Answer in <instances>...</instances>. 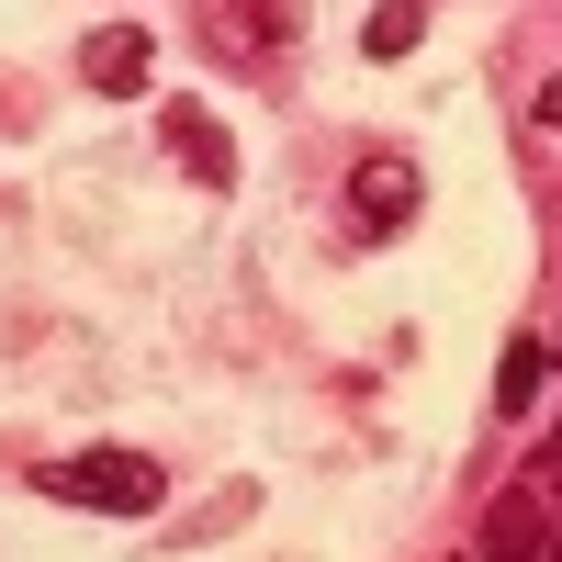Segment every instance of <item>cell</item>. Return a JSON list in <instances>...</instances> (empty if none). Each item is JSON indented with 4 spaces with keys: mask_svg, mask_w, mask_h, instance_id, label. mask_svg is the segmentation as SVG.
Here are the masks:
<instances>
[{
    "mask_svg": "<svg viewBox=\"0 0 562 562\" xmlns=\"http://www.w3.org/2000/svg\"><path fill=\"white\" fill-rule=\"evenodd\" d=\"M169 158L192 169V180H214V192L237 180V147H225V124H214L203 102H169Z\"/></svg>",
    "mask_w": 562,
    "mask_h": 562,
    "instance_id": "5b68a950",
    "label": "cell"
},
{
    "mask_svg": "<svg viewBox=\"0 0 562 562\" xmlns=\"http://www.w3.org/2000/svg\"><path fill=\"white\" fill-rule=\"evenodd\" d=\"M529 113H540V124H551V135H562V79H551V90H540V102H529Z\"/></svg>",
    "mask_w": 562,
    "mask_h": 562,
    "instance_id": "9c48e42d",
    "label": "cell"
},
{
    "mask_svg": "<svg viewBox=\"0 0 562 562\" xmlns=\"http://www.w3.org/2000/svg\"><path fill=\"white\" fill-rule=\"evenodd\" d=\"M147 68H158V34H147V23H113V34L79 45V79L113 90V102H124V90H147Z\"/></svg>",
    "mask_w": 562,
    "mask_h": 562,
    "instance_id": "277c9868",
    "label": "cell"
},
{
    "mask_svg": "<svg viewBox=\"0 0 562 562\" xmlns=\"http://www.w3.org/2000/svg\"><path fill=\"white\" fill-rule=\"evenodd\" d=\"M416 203H428V180H416V158L371 147V158L349 169V214H360V237H394V225H416Z\"/></svg>",
    "mask_w": 562,
    "mask_h": 562,
    "instance_id": "3957f363",
    "label": "cell"
},
{
    "mask_svg": "<svg viewBox=\"0 0 562 562\" xmlns=\"http://www.w3.org/2000/svg\"><path fill=\"white\" fill-rule=\"evenodd\" d=\"M416 34H428V0H383V12L360 23V57L394 68V57H416Z\"/></svg>",
    "mask_w": 562,
    "mask_h": 562,
    "instance_id": "52a82bcc",
    "label": "cell"
},
{
    "mask_svg": "<svg viewBox=\"0 0 562 562\" xmlns=\"http://www.w3.org/2000/svg\"><path fill=\"white\" fill-rule=\"evenodd\" d=\"M34 484L57 506H90V518H158L169 506V473L147 450H68V461H45Z\"/></svg>",
    "mask_w": 562,
    "mask_h": 562,
    "instance_id": "6da1fadb",
    "label": "cell"
},
{
    "mask_svg": "<svg viewBox=\"0 0 562 562\" xmlns=\"http://www.w3.org/2000/svg\"><path fill=\"white\" fill-rule=\"evenodd\" d=\"M529 551H540V484H518L495 506V529L473 540V562H529Z\"/></svg>",
    "mask_w": 562,
    "mask_h": 562,
    "instance_id": "8992f818",
    "label": "cell"
},
{
    "mask_svg": "<svg viewBox=\"0 0 562 562\" xmlns=\"http://www.w3.org/2000/svg\"><path fill=\"white\" fill-rule=\"evenodd\" d=\"M203 12V45H225V57H248V68H270L281 45L304 34V0H192Z\"/></svg>",
    "mask_w": 562,
    "mask_h": 562,
    "instance_id": "7a4b0ae2",
    "label": "cell"
},
{
    "mask_svg": "<svg viewBox=\"0 0 562 562\" xmlns=\"http://www.w3.org/2000/svg\"><path fill=\"white\" fill-rule=\"evenodd\" d=\"M540 383H551V349H540V338H518V349H506V371H495V405H506V416H529V405H540Z\"/></svg>",
    "mask_w": 562,
    "mask_h": 562,
    "instance_id": "ba28073f",
    "label": "cell"
}]
</instances>
